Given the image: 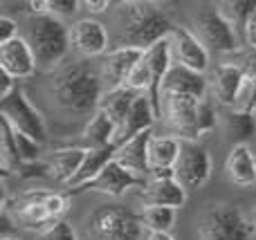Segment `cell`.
<instances>
[{"label":"cell","instance_id":"obj_3","mask_svg":"<svg viewBox=\"0 0 256 240\" xmlns=\"http://www.w3.org/2000/svg\"><path fill=\"white\" fill-rule=\"evenodd\" d=\"M25 40L30 43L36 63L45 70L58 67L68 56V49L72 43V31L61 18L52 13H30L27 16Z\"/></svg>","mask_w":256,"mask_h":240},{"label":"cell","instance_id":"obj_1","mask_svg":"<svg viewBox=\"0 0 256 240\" xmlns=\"http://www.w3.org/2000/svg\"><path fill=\"white\" fill-rule=\"evenodd\" d=\"M50 90L54 101L70 115H94L104 97V79L90 61H72L54 72Z\"/></svg>","mask_w":256,"mask_h":240},{"label":"cell","instance_id":"obj_28","mask_svg":"<svg viewBox=\"0 0 256 240\" xmlns=\"http://www.w3.org/2000/svg\"><path fill=\"white\" fill-rule=\"evenodd\" d=\"M126 88L135 90V92H140V94H148V90H150V65H148V61H146V54H144V58L135 65V70L130 72V76H128V81H126Z\"/></svg>","mask_w":256,"mask_h":240},{"label":"cell","instance_id":"obj_36","mask_svg":"<svg viewBox=\"0 0 256 240\" xmlns=\"http://www.w3.org/2000/svg\"><path fill=\"white\" fill-rule=\"evenodd\" d=\"M2 240H18V238H14V236H4Z\"/></svg>","mask_w":256,"mask_h":240},{"label":"cell","instance_id":"obj_30","mask_svg":"<svg viewBox=\"0 0 256 240\" xmlns=\"http://www.w3.org/2000/svg\"><path fill=\"white\" fill-rule=\"evenodd\" d=\"M45 7H48V13L63 20L66 16H74L79 11L81 2H76V0H45Z\"/></svg>","mask_w":256,"mask_h":240},{"label":"cell","instance_id":"obj_32","mask_svg":"<svg viewBox=\"0 0 256 240\" xmlns=\"http://www.w3.org/2000/svg\"><path fill=\"white\" fill-rule=\"evenodd\" d=\"M18 38V22L9 16H0V45Z\"/></svg>","mask_w":256,"mask_h":240},{"label":"cell","instance_id":"obj_21","mask_svg":"<svg viewBox=\"0 0 256 240\" xmlns=\"http://www.w3.org/2000/svg\"><path fill=\"white\" fill-rule=\"evenodd\" d=\"M150 139H153V130H146V133L137 135V137L130 139L126 146L120 148V153H117L115 160L120 162L124 169L130 171V173L140 175V178L150 175V164H148V144H150Z\"/></svg>","mask_w":256,"mask_h":240},{"label":"cell","instance_id":"obj_20","mask_svg":"<svg viewBox=\"0 0 256 240\" xmlns=\"http://www.w3.org/2000/svg\"><path fill=\"white\" fill-rule=\"evenodd\" d=\"M117 133H120V128L115 126V121H112L106 112L97 110L92 117H90L88 124H86L84 133H81L79 148H86V151L106 148L117 139Z\"/></svg>","mask_w":256,"mask_h":240},{"label":"cell","instance_id":"obj_13","mask_svg":"<svg viewBox=\"0 0 256 240\" xmlns=\"http://www.w3.org/2000/svg\"><path fill=\"white\" fill-rule=\"evenodd\" d=\"M198 99L194 97H166L164 99V117L171 130L180 139L198 142Z\"/></svg>","mask_w":256,"mask_h":240},{"label":"cell","instance_id":"obj_9","mask_svg":"<svg viewBox=\"0 0 256 240\" xmlns=\"http://www.w3.org/2000/svg\"><path fill=\"white\" fill-rule=\"evenodd\" d=\"M176 180L186 189H200L212 178V157L207 146L191 139H180V155L173 166Z\"/></svg>","mask_w":256,"mask_h":240},{"label":"cell","instance_id":"obj_14","mask_svg":"<svg viewBox=\"0 0 256 240\" xmlns=\"http://www.w3.org/2000/svg\"><path fill=\"white\" fill-rule=\"evenodd\" d=\"M162 97H194L200 101L207 97V79L200 72L189 70L173 61V65L168 67L166 76H164Z\"/></svg>","mask_w":256,"mask_h":240},{"label":"cell","instance_id":"obj_22","mask_svg":"<svg viewBox=\"0 0 256 240\" xmlns=\"http://www.w3.org/2000/svg\"><path fill=\"white\" fill-rule=\"evenodd\" d=\"M137 99H140V92L126 88V85L124 88H117V90H106L102 97V103H99V110L106 112V115L115 121L117 128H122V126L126 124V119H128V115H130Z\"/></svg>","mask_w":256,"mask_h":240},{"label":"cell","instance_id":"obj_6","mask_svg":"<svg viewBox=\"0 0 256 240\" xmlns=\"http://www.w3.org/2000/svg\"><path fill=\"white\" fill-rule=\"evenodd\" d=\"M200 240H252L256 232L243 211L232 205H214L200 216Z\"/></svg>","mask_w":256,"mask_h":240},{"label":"cell","instance_id":"obj_37","mask_svg":"<svg viewBox=\"0 0 256 240\" xmlns=\"http://www.w3.org/2000/svg\"><path fill=\"white\" fill-rule=\"evenodd\" d=\"M252 223H254V227H256V207H254V220H252Z\"/></svg>","mask_w":256,"mask_h":240},{"label":"cell","instance_id":"obj_23","mask_svg":"<svg viewBox=\"0 0 256 240\" xmlns=\"http://www.w3.org/2000/svg\"><path fill=\"white\" fill-rule=\"evenodd\" d=\"M220 124L225 135L234 142V146H248V142L256 135V117L252 112L227 108L220 115Z\"/></svg>","mask_w":256,"mask_h":240},{"label":"cell","instance_id":"obj_26","mask_svg":"<svg viewBox=\"0 0 256 240\" xmlns=\"http://www.w3.org/2000/svg\"><path fill=\"white\" fill-rule=\"evenodd\" d=\"M176 211L171 207H144L140 218L148 234H168L176 225Z\"/></svg>","mask_w":256,"mask_h":240},{"label":"cell","instance_id":"obj_18","mask_svg":"<svg viewBox=\"0 0 256 240\" xmlns=\"http://www.w3.org/2000/svg\"><path fill=\"white\" fill-rule=\"evenodd\" d=\"M108 43H110L108 29H106V25H102L99 20L84 18V20H76L74 27H72V45H74L84 56L106 54Z\"/></svg>","mask_w":256,"mask_h":240},{"label":"cell","instance_id":"obj_11","mask_svg":"<svg viewBox=\"0 0 256 240\" xmlns=\"http://www.w3.org/2000/svg\"><path fill=\"white\" fill-rule=\"evenodd\" d=\"M146 52L135 47H115L102 58L99 63V72H102V79L106 83L108 90H117L124 88L130 72L135 70V65L144 58Z\"/></svg>","mask_w":256,"mask_h":240},{"label":"cell","instance_id":"obj_24","mask_svg":"<svg viewBox=\"0 0 256 240\" xmlns=\"http://www.w3.org/2000/svg\"><path fill=\"white\" fill-rule=\"evenodd\" d=\"M86 155H88V151L79 146H68L61 148V151H54L52 162H50L52 175L56 180H61L63 184H70L81 171V166H84Z\"/></svg>","mask_w":256,"mask_h":240},{"label":"cell","instance_id":"obj_12","mask_svg":"<svg viewBox=\"0 0 256 240\" xmlns=\"http://www.w3.org/2000/svg\"><path fill=\"white\" fill-rule=\"evenodd\" d=\"M171 40V52L173 61L180 65L196 70L200 74H204V70L209 67V49L198 40V36L186 27H178L173 29V34L168 36Z\"/></svg>","mask_w":256,"mask_h":240},{"label":"cell","instance_id":"obj_7","mask_svg":"<svg viewBox=\"0 0 256 240\" xmlns=\"http://www.w3.org/2000/svg\"><path fill=\"white\" fill-rule=\"evenodd\" d=\"M194 34L198 40L216 54H232L240 47V38L232 22L225 18L220 7H202L194 16Z\"/></svg>","mask_w":256,"mask_h":240},{"label":"cell","instance_id":"obj_29","mask_svg":"<svg viewBox=\"0 0 256 240\" xmlns=\"http://www.w3.org/2000/svg\"><path fill=\"white\" fill-rule=\"evenodd\" d=\"M14 139H16V148H18V155H20L22 164H34V162L38 160L40 151H43V144L34 142L32 137H27V135H22V133H16V130H14Z\"/></svg>","mask_w":256,"mask_h":240},{"label":"cell","instance_id":"obj_2","mask_svg":"<svg viewBox=\"0 0 256 240\" xmlns=\"http://www.w3.org/2000/svg\"><path fill=\"white\" fill-rule=\"evenodd\" d=\"M115 22L120 29L115 47H135L142 52H148L176 29L166 11L155 2H120Z\"/></svg>","mask_w":256,"mask_h":240},{"label":"cell","instance_id":"obj_34","mask_svg":"<svg viewBox=\"0 0 256 240\" xmlns=\"http://www.w3.org/2000/svg\"><path fill=\"white\" fill-rule=\"evenodd\" d=\"M81 7H86L88 11H92V13H102V11H106V9L110 7V2H108V0H84Z\"/></svg>","mask_w":256,"mask_h":240},{"label":"cell","instance_id":"obj_5","mask_svg":"<svg viewBox=\"0 0 256 240\" xmlns=\"http://www.w3.org/2000/svg\"><path fill=\"white\" fill-rule=\"evenodd\" d=\"M68 211V196L54 191H32L16 200L14 218L27 229H38L40 234L63 220Z\"/></svg>","mask_w":256,"mask_h":240},{"label":"cell","instance_id":"obj_25","mask_svg":"<svg viewBox=\"0 0 256 240\" xmlns=\"http://www.w3.org/2000/svg\"><path fill=\"white\" fill-rule=\"evenodd\" d=\"M180 155V139L176 137H155L148 144V164L150 171L173 169Z\"/></svg>","mask_w":256,"mask_h":240},{"label":"cell","instance_id":"obj_35","mask_svg":"<svg viewBox=\"0 0 256 240\" xmlns=\"http://www.w3.org/2000/svg\"><path fill=\"white\" fill-rule=\"evenodd\" d=\"M146 240H176L171 234H148Z\"/></svg>","mask_w":256,"mask_h":240},{"label":"cell","instance_id":"obj_19","mask_svg":"<svg viewBox=\"0 0 256 240\" xmlns=\"http://www.w3.org/2000/svg\"><path fill=\"white\" fill-rule=\"evenodd\" d=\"M225 173L236 187L256 184V153L250 146H232L225 160Z\"/></svg>","mask_w":256,"mask_h":240},{"label":"cell","instance_id":"obj_31","mask_svg":"<svg viewBox=\"0 0 256 240\" xmlns=\"http://www.w3.org/2000/svg\"><path fill=\"white\" fill-rule=\"evenodd\" d=\"M38 240H79V236H76V232L72 229V225L68 220H61L58 225H54L48 232L40 234Z\"/></svg>","mask_w":256,"mask_h":240},{"label":"cell","instance_id":"obj_33","mask_svg":"<svg viewBox=\"0 0 256 240\" xmlns=\"http://www.w3.org/2000/svg\"><path fill=\"white\" fill-rule=\"evenodd\" d=\"M243 43L248 45L250 49H256V9H254V13H252V16H250V20H248V27H245Z\"/></svg>","mask_w":256,"mask_h":240},{"label":"cell","instance_id":"obj_27","mask_svg":"<svg viewBox=\"0 0 256 240\" xmlns=\"http://www.w3.org/2000/svg\"><path fill=\"white\" fill-rule=\"evenodd\" d=\"M218 7H220V11L225 13L227 20L232 22V27H234L236 34H238V38L243 40L248 20L256 9V0H230V2H220Z\"/></svg>","mask_w":256,"mask_h":240},{"label":"cell","instance_id":"obj_4","mask_svg":"<svg viewBox=\"0 0 256 240\" xmlns=\"http://www.w3.org/2000/svg\"><path fill=\"white\" fill-rule=\"evenodd\" d=\"M142 218L124 205H102L86 220L90 240H140Z\"/></svg>","mask_w":256,"mask_h":240},{"label":"cell","instance_id":"obj_16","mask_svg":"<svg viewBox=\"0 0 256 240\" xmlns=\"http://www.w3.org/2000/svg\"><path fill=\"white\" fill-rule=\"evenodd\" d=\"M245 65L243 63H222L214 70V99L218 106L234 108L240 88L245 83Z\"/></svg>","mask_w":256,"mask_h":240},{"label":"cell","instance_id":"obj_10","mask_svg":"<svg viewBox=\"0 0 256 240\" xmlns=\"http://www.w3.org/2000/svg\"><path fill=\"white\" fill-rule=\"evenodd\" d=\"M144 189L146 187V180L140 178V175L130 173L128 169L120 164V162H110L97 178L88 180L86 184H79L74 189H68L66 196H79V193H88V191H97V193H104V196H112V198H120L124 196L128 189Z\"/></svg>","mask_w":256,"mask_h":240},{"label":"cell","instance_id":"obj_15","mask_svg":"<svg viewBox=\"0 0 256 240\" xmlns=\"http://www.w3.org/2000/svg\"><path fill=\"white\" fill-rule=\"evenodd\" d=\"M36 65L38 63H36V56L32 52L30 43L25 40V36H18V38L0 45V70L7 72L16 81L34 76Z\"/></svg>","mask_w":256,"mask_h":240},{"label":"cell","instance_id":"obj_17","mask_svg":"<svg viewBox=\"0 0 256 240\" xmlns=\"http://www.w3.org/2000/svg\"><path fill=\"white\" fill-rule=\"evenodd\" d=\"M140 200L144 207H171L180 209L186 202V189L176 178H150L142 189Z\"/></svg>","mask_w":256,"mask_h":240},{"label":"cell","instance_id":"obj_8","mask_svg":"<svg viewBox=\"0 0 256 240\" xmlns=\"http://www.w3.org/2000/svg\"><path fill=\"white\" fill-rule=\"evenodd\" d=\"M0 117L4 121H9V126L16 133L27 135V137H32L38 144L48 142V126H45L43 115L32 106V101L22 92L20 85L9 97L0 99Z\"/></svg>","mask_w":256,"mask_h":240}]
</instances>
